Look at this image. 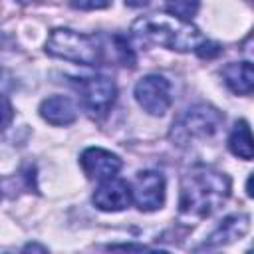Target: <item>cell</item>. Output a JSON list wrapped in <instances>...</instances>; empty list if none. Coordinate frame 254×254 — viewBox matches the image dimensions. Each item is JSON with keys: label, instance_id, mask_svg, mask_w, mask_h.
<instances>
[{"label": "cell", "instance_id": "cell-1", "mask_svg": "<svg viewBox=\"0 0 254 254\" xmlns=\"http://www.w3.org/2000/svg\"><path fill=\"white\" fill-rule=\"evenodd\" d=\"M230 177L216 167L196 163L181 179L179 216L190 224L216 212L230 196Z\"/></svg>", "mask_w": 254, "mask_h": 254}, {"label": "cell", "instance_id": "cell-2", "mask_svg": "<svg viewBox=\"0 0 254 254\" xmlns=\"http://www.w3.org/2000/svg\"><path fill=\"white\" fill-rule=\"evenodd\" d=\"M133 36L143 44L163 46L173 52H194L204 40L196 26L177 16L149 14L133 22Z\"/></svg>", "mask_w": 254, "mask_h": 254}, {"label": "cell", "instance_id": "cell-3", "mask_svg": "<svg viewBox=\"0 0 254 254\" xmlns=\"http://www.w3.org/2000/svg\"><path fill=\"white\" fill-rule=\"evenodd\" d=\"M46 54L81 65H101L105 46L95 34H81L69 28H56L46 40Z\"/></svg>", "mask_w": 254, "mask_h": 254}, {"label": "cell", "instance_id": "cell-4", "mask_svg": "<svg viewBox=\"0 0 254 254\" xmlns=\"http://www.w3.org/2000/svg\"><path fill=\"white\" fill-rule=\"evenodd\" d=\"M222 121H224V115L216 107L208 103L192 105L173 123L171 141L183 147L196 139H210L220 129Z\"/></svg>", "mask_w": 254, "mask_h": 254}, {"label": "cell", "instance_id": "cell-5", "mask_svg": "<svg viewBox=\"0 0 254 254\" xmlns=\"http://www.w3.org/2000/svg\"><path fill=\"white\" fill-rule=\"evenodd\" d=\"M133 95H135V101L139 103V107L155 117L165 115L173 103L171 81L159 73H149V75L141 77L135 83Z\"/></svg>", "mask_w": 254, "mask_h": 254}, {"label": "cell", "instance_id": "cell-6", "mask_svg": "<svg viewBox=\"0 0 254 254\" xmlns=\"http://www.w3.org/2000/svg\"><path fill=\"white\" fill-rule=\"evenodd\" d=\"M79 97H81L83 109L91 117L101 119L111 111V107L115 103L117 85L113 79H109L105 75L83 77L79 81Z\"/></svg>", "mask_w": 254, "mask_h": 254}, {"label": "cell", "instance_id": "cell-7", "mask_svg": "<svg viewBox=\"0 0 254 254\" xmlns=\"http://www.w3.org/2000/svg\"><path fill=\"white\" fill-rule=\"evenodd\" d=\"M131 202L143 212H155L165 204V177L159 171H141L131 187Z\"/></svg>", "mask_w": 254, "mask_h": 254}, {"label": "cell", "instance_id": "cell-8", "mask_svg": "<svg viewBox=\"0 0 254 254\" xmlns=\"http://www.w3.org/2000/svg\"><path fill=\"white\" fill-rule=\"evenodd\" d=\"M79 165L87 179L105 181V179L117 177V173L123 167V161L115 153H111L103 147H87L79 155Z\"/></svg>", "mask_w": 254, "mask_h": 254}, {"label": "cell", "instance_id": "cell-9", "mask_svg": "<svg viewBox=\"0 0 254 254\" xmlns=\"http://www.w3.org/2000/svg\"><path fill=\"white\" fill-rule=\"evenodd\" d=\"M91 200L103 212H119L131 204V185L117 177L99 181Z\"/></svg>", "mask_w": 254, "mask_h": 254}, {"label": "cell", "instance_id": "cell-10", "mask_svg": "<svg viewBox=\"0 0 254 254\" xmlns=\"http://www.w3.org/2000/svg\"><path fill=\"white\" fill-rule=\"evenodd\" d=\"M248 230H250V214H246V212L228 214L226 218H222L218 222V226L206 236V240L196 250H204V248L210 250V248L228 246V244L240 240L242 236H246Z\"/></svg>", "mask_w": 254, "mask_h": 254}, {"label": "cell", "instance_id": "cell-11", "mask_svg": "<svg viewBox=\"0 0 254 254\" xmlns=\"http://www.w3.org/2000/svg\"><path fill=\"white\" fill-rule=\"evenodd\" d=\"M40 117L56 127H65L71 125L77 119V109L73 105V101L65 95H52L46 97L40 103Z\"/></svg>", "mask_w": 254, "mask_h": 254}, {"label": "cell", "instance_id": "cell-12", "mask_svg": "<svg viewBox=\"0 0 254 254\" xmlns=\"http://www.w3.org/2000/svg\"><path fill=\"white\" fill-rule=\"evenodd\" d=\"M226 87L236 95H250L254 87V67L250 62H232L222 69Z\"/></svg>", "mask_w": 254, "mask_h": 254}, {"label": "cell", "instance_id": "cell-13", "mask_svg": "<svg viewBox=\"0 0 254 254\" xmlns=\"http://www.w3.org/2000/svg\"><path fill=\"white\" fill-rule=\"evenodd\" d=\"M228 149L238 159H244V161L252 159V135H250L248 121L240 119L234 123L232 131L228 135Z\"/></svg>", "mask_w": 254, "mask_h": 254}, {"label": "cell", "instance_id": "cell-14", "mask_svg": "<svg viewBox=\"0 0 254 254\" xmlns=\"http://www.w3.org/2000/svg\"><path fill=\"white\" fill-rule=\"evenodd\" d=\"M165 4L171 16H177L187 22H190L200 8V0H165Z\"/></svg>", "mask_w": 254, "mask_h": 254}, {"label": "cell", "instance_id": "cell-15", "mask_svg": "<svg viewBox=\"0 0 254 254\" xmlns=\"http://www.w3.org/2000/svg\"><path fill=\"white\" fill-rule=\"evenodd\" d=\"M12 119H14V107H12L10 99L0 93V133L10 127Z\"/></svg>", "mask_w": 254, "mask_h": 254}, {"label": "cell", "instance_id": "cell-16", "mask_svg": "<svg viewBox=\"0 0 254 254\" xmlns=\"http://www.w3.org/2000/svg\"><path fill=\"white\" fill-rule=\"evenodd\" d=\"M111 4L113 0H69V6L75 10H103Z\"/></svg>", "mask_w": 254, "mask_h": 254}, {"label": "cell", "instance_id": "cell-17", "mask_svg": "<svg viewBox=\"0 0 254 254\" xmlns=\"http://www.w3.org/2000/svg\"><path fill=\"white\" fill-rule=\"evenodd\" d=\"M107 248H127V250H147L143 244H109Z\"/></svg>", "mask_w": 254, "mask_h": 254}, {"label": "cell", "instance_id": "cell-18", "mask_svg": "<svg viewBox=\"0 0 254 254\" xmlns=\"http://www.w3.org/2000/svg\"><path fill=\"white\" fill-rule=\"evenodd\" d=\"M151 0H125V4L127 6H131V8H143V6H147Z\"/></svg>", "mask_w": 254, "mask_h": 254}, {"label": "cell", "instance_id": "cell-19", "mask_svg": "<svg viewBox=\"0 0 254 254\" xmlns=\"http://www.w3.org/2000/svg\"><path fill=\"white\" fill-rule=\"evenodd\" d=\"M24 250H42V252H46V246H38V244H28Z\"/></svg>", "mask_w": 254, "mask_h": 254}, {"label": "cell", "instance_id": "cell-20", "mask_svg": "<svg viewBox=\"0 0 254 254\" xmlns=\"http://www.w3.org/2000/svg\"><path fill=\"white\" fill-rule=\"evenodd\" d=\"M20 4H34V2H42V0H18Z\"/></svg>", "mask_w": 254, "mask_h": 254}, {"label": "cell", "instance_id": "cell-21", "mask_svg": "<svg viewBox=\"0 0 254 254\" xmlns=\"http://www.w3.org/2000/svg\"><path fill=\"white\" fill-rule=\"evenodd\" d=\"M2 42H4V38H2V34H0V46H2Z\"/></svg>", "mask_w": 254, "mask_h": 254}, {"label": "cell", "instance_id": "cell-22", "mask_svg": "<svg viewBox=\"0 0 254 254\" xmlns=\"http://www.w3.org/2000/svg\"><path fill=\"white\" fill-rule=\"evenodd\" d=\"M0 198H2V192H0Z\"/></svg>", "mask_w": 254, "mask_h": 254}]
</instances>
